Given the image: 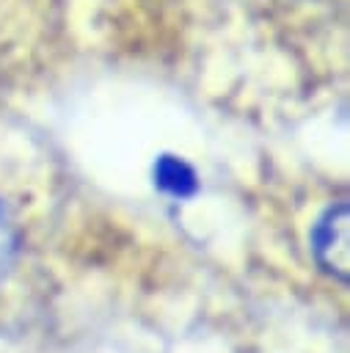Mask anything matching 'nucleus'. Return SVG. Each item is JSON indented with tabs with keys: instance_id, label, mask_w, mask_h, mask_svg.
Segmentation results:
<instances>
[{
	"instance_id": "f257e3e1",
	"label": "nucleus",
	"mask_w": 350,
	"mask_h": 353,
	"mask_svg": "<svg viewBox=\"0 0 350 353\" xmlns=\"http://www.w3.org/2000/svg\"><path fill=\"white\" fill-rule=\"evenodd\" d=\"M309 243L317 265L328 276L347 284L350 281V204L347 201L331 204L314 221Z\"/></svg>"
},
{
	"instance_id": "f03ea898",
	"label": "nucleus",
	"mask_w": 350,
	"mask_h": 353,
	"mask_svg": "<svg viewBox=\"0 0 350 353\" xmlns=\"http://www.w3.org/2000/svg\"><path fill=\"white\" fill-rule=\"evenodd\" d=\"M154 185H157L163 193L174 196V199H190V196L198 193L196 171H193L185 160H179V157H174V154H163V157L154 163Z\"/></svg>"
},
{
	"instance_id": "7ed1b4c3",
	"label": "nucleus",
	"mask_w": 350,
	"mask_h": 353,
	"mask_svg": "<svg viewBox=\"0 0 350 353\" xmlns=\"http://www.w3.org/2000/svg\"><path fill=\"white\" fill-rule=\"evenodd\" d=\"M17 256H19V232L11 210L0 199V281L14 270Z\"/></svg>"
}]
</instances>
